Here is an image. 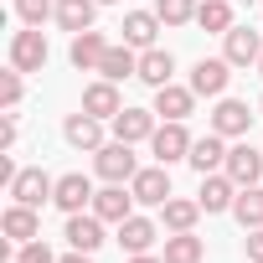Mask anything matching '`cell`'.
I'll return each mask as SVG.
<instances>
[{"label": "cell", "mask_w": 263, "mask_h": 263, "mask_svg": "<svg viewBox=\"0 0 263 263\" xmlns=\"http://www.w3.org/2000/svg\"><path fill=\"white\" fill-rule=\"evenodd\" d=\"M232 217L242 222V232L263 227V186H242V191H237V201H232Z\"/></svg>", "instance_id": "4316f807"}, {"label": "cell", "mask_w": 263, "mask_h": 263, "mask_svg": "<svg viewBox=\"0 0 263 263\" xmlns=\"http://www.w3.org/2000/svg\"><path fill=\"white\" fill-rule=\"evenodd\" d=\"M171 72H176V57H171L165 47H150V52H140V83H150V88H165V83H171Z\"/></svg>", "instance_id": "d4e9b609"}, {"label": "cell", "mask_w": 263, "mask_h": 263, "mask_svg": "<svg viewBox=\"0 0 263 263\" xmlns=\"http://www.w3.org/2000/svg\"><path fill=\"white\" fill-rule=\"evenodd\" d=\"M191 108H196V93H191V88H181V83L155 88V114H160V119H186Z\"/></svg>", "instance_id": "603a6c76"}, {"label": "cell", "mask_w": 263, "mask_h": 263, "mask_svg": "<svg viewBox=\"0 0 263 263\" xmlns=\"http://www.w3.org/2000/svg\"><path fill=\"white\" fill-rule=\"evenodd\" d=\"M222 171H227L237 186H258V181H263V150H253V145L242 140V145L227 150V165H222Z\"/></svg>", "instance_id": "5bb4252c"}, {"label": "cell", "mask_w": 263, "mask_h": 263, "mask_svg": "<svg viewBox=\"0 0 263 263\" xmlns=\"http://www.w3.org/2000/svg\"><path fill=\"white\" fill-rule=\"evenodd\" d=\"M93 171L103 176V181H114V186H129L140 176V160H135V145H124V140H108L98 155H93Z\"/></svg>", "instance_id": "6da1fadb"}, {"label": "cell", "mask_w": 263, "mask_h": 263, "mask_svg": "<svg viewBox=\"0 0 263 263\" xmlns=\"http://www.w3.org/2000/svg\"><path fill=\"white\" fill-rule=\"evenodd\" d=\"M62 140L72 145V150H88V155H98L108 140H103V119H93L88 108H78V114H67V124H62Z\"/></svg>", "instance_id": "5b68a950"}, {"label": "cell", "mask_w": 263, "mask_h": 263, "mask_svg": "<svg viewBox=\"0 0 263 263\" xmlns=\"http://www.w3.org/2000/svg\"><path fill=\"white\" fill-rule=\"evenodd\" d=\"M108 124H114V140H124V145H140V140H150L160 129L155 124V108H119Z\"/></svg>", "instance_id": "9c48e42d"}, {"label": "cell", "mask_w": 263, "mask_h": 263, "mask_svg": "<svg viewBox=\"0 0 263 263\" xmlns=\"http://www.w3.org/2000/svg\"><path fill=\"white\" fill-rule=\"evenodd\" d=\"M57 263H93V253H78V248H72V253H67V258H57Z\"/></svg>", "instance_id": "8d00e7d4"}, {"label": "cell", "mask_w": 263, "mask_h": 263, "mask_svg": "<svg viewBox=\"0 0 263 263\" xmlns=\"http://www.w3.org/2000/svg\"><path fill=\"white\" fill-rule=\"evenodd\" d=\"M0 145H6V150L16 145V114H6V124H0Z\"/></svg>", "instance_id": "e575fe53"}, {"label": "cell", "mask_w": 263, "mask_h": 263, "mask_svg": "<svg viewBox=\"0 0 263 263\" xmlns=\"http://www.w3.org/2000/svg\"><path fill=\"white\" fill-rule=\"evenodd\" d=\"M186 165H191L196 176H212V171H222V165H227V145H222V135H217V129H212V135H201V140L191 145Z\"/></svg>", "instance_id": "2e32d148"}, {"label": "cell", "mask_w": 263, "mask_h": 263, "mask_svg": "<svg viewBox=\"0 0 263 263\" xmlns=\"http://www.w3.org/2000/svg\"><path fill=\"white\" fill-rule=\"evenodd\" d=\"M129 263H165V253L155 258V253H129Z\"/></svg>", "instance_id": "d590c367"}, {"label": "cell", "mask_w": 263, "mask_h": 263, "mask_svg": "<svg viewBox=\"0 0 263 263\" xmlns=\"http://www.w3.org/2000/svg\"><path fill=\"white\" fill-rule=\"evenodd\" d=\"M93 196H98V191H93V181H88L83 171H67V176H57V196H52V201H57L67 217H72V212H83V206H93Z\"/></svg>", "instance_id": "7c38bea8"}, {"label": "cell", "mask_w": 263, "mask_h": 263, "mask_svg": "<svg viewBox=\"0 0 263 263\" xmlns=\"http://www.w3.org/2000/svg\"><path fill=\"white\" fill-rule=\"evenodd\" d=\"M242 248H248V263H263V227H253Z\"/></svg>", "instance_id": "836d02e7"}, {"label": "cell", "mask_w": 263, "mask_h": 263, "mask_svg": "<svg viewBox=\"0 0 263 263\" xmlns=\"http://www.w3.org/2000/svg\"><path fill=\"white\" fill-rule=\"evenodd\" d=\"M62 237H67L78 253H98V248H103V217H98V212H72L67 227H62Z\"/></svg>", "instance_id": "8fae6325"}, {"label": "cell", "mask_w": 263, "mask_h": 263, "mask_svg": "<svg viewBox=\"0 0 263 263\" xmlns=\"http://www.w3.org/2000/svg\"><path fill=\"white\" fill-rule=\"evenodd\" d=\"M201 253H206V242L196 232H171L165 237V263H201Z\"/></svg>", "instance_id": "f1b7e54d"}, {"label": "cell", "mask_w": 263, "mask_h": 263, "mask_svg": "<svg viewBox=\"0 0 263 263\" xmlns=\"http://www.w3.org/2000/svg\"><path fill=\"white\" fill-rule=\"evenodd\" d=\"M155 237H160V232H155V222H150V217H140V212L119 222V242H124V253H150V248H155Z\"/></svg>", "instance_id": "44dd1931"}, {"label": "cell", "mask_w": 263, "mask_h": 263, "mask_svg": "<svg viewBox=\"0 0 263 263\" xmlns=\"http://www.w3.org/2000/svg\"><path fill=\"white\" fill-rule=\"evenodd\" d=\"M47 36H42V26H26V31H16L11 36V67L16 72H42L47 67Z\"/></svg>", "instance_id": "277c9868"}, {"label": "cell", "mask_w": 263, "mask_h": 263, "mask_svg": "<svg viewBox=\"0 0 263 263\" xmlns=\"http://www.w3.org/2000/svg\"><path fill=\"white\" fill-rule=\"evenodd\" d=\"M98 6H114V0H98Z\"/></svg>", "instance_id": "74e56055"}, {"label": "cell", "mask_w": 263, "mask_h": 263, "mask_svg": "<svg viewBox=\"0 0 263 263\" xmlns=\"http://www.w3.org/2000/svg\"><path fill=\"white\" fill-rule=\"evenodd\" d=\"M129 191H135V201H140V206H165V201L176 196V191H171V171H165L160 160H155V165H145L135 181H129Z\"/></svg>", "instance_id": "8992f818"}, {"label": "cell", "mask_w": 263, "mask_h": 263, "mask_svg": "<svg viewBox=\"0 0 263 263\" xmlns=\"http://www.w3.org/2000/svg\"><path fill=\"white\" fill-rule=\"evenodd\" d=\"M160 26H165V21H160L155 11H129L119 31H124V42H129V47H140V52H150V47H155V31H160Z\"/></svg>", "instance_id": "d6986e66"}, {"label": "cell", "mask_w": 263, "mask_h": 263, "mask_svg": "<svg viewBox=\"0 0 263 263\" xmlns=\"http://www.w3.org/2000/svg\"><path fill=\"white\" fill-rule=\"evenodd\" d=\"M103 52H108L103 31H78V36H72V47H67V57H72V67H78V72H98Z\"/></svg>", "instance_id": "e0dca14e"}, {"label": "cell", "mask_w": 263, "mask_h": 263, "mask_svg": "<svg viewBox=\"0 0 263 263\" xmlns=\"http://www.w3.org/2000/svg\"><path fill=\"white\" fill-rule=\"evenodd\" d=\"M212 129H217L222 140H248V129H253L248 103H242V98H222V103L212 108Z\"/></svg>", "instance_id": "ba28073f"}, {"label": "cell", "mask_w": 263, "mask_h": 263, "mask_svg": "<svg viewBox=\"0 0 263 263\" xmlns=\"http://www.w3.org/2000/svg\"><path fill=\"white\" fill-rule=\"evenodd\" d=\"M16 16L26 26H42L47 16H57V6H52V0H16Z\"/></svg>", "instance_id": "1f68e13d"}, {"label": "cell", "mask_w": 263, "mask_h": 263, "mask_svg": "<svg viewBox=\"0 0 263 263\" xmlns=\"http://www.w3.org/2000/svg\"><path fill=\"white\" fill-rule=\"evenodd\" d=\"M196 26H201V31L227 36L237 21H232V6H227V0H201V6H196Z\"/></svg>", "instance_id": "83f0119b"}, {"label": "cell", "mask_w": 263, "mask_h": 263, "mask_svg": "<svg viewBox=\"0 0 263 263\" xmlns=\"http://www.w3.org/2000/svg\"><path fill=\"white\" fill-rule=\"evenodd\" d=\"M258 72H263V57H258Z\"/></svg>", "instance_id": "f35d334b"}, {"label": "cell", "mask_w": 263, "mask_h": 263, "mask_svg": "<svg viewBox=\"0 0 263 263\" xmlns=\"http://www.w3.org/2000/svg\"><path fill=\"white\" fill-rule=\"evenodd\" d=\"M98 72H103L108 83H124V78H140V57H135V47H129V42L108 47V52H103V62H98Z\"/></svg>", "instance_id": "7402d4cb"}, {"label": "cell", "mask_w": 263, "mask_h": 263, "mask_svg": "<svg viewBox=\"0 0 263 263\" xmlns=\"http://www.w3.org/2000/svg\"><path fill=\"white\" fill-rule=\"evenodd\" d=\"M227 67H232L227 57H201V62L191 67V93H196V98H222V93H227V78H232Z\"/></svg>", "instance_id": "52a82bcc"}, {"label": "cell", "mask_w": 263, "mask_h": 263, "mask_svg": "<svg viewBox=\"0 0 263 263\" xmlns=\"http://www.w3.org/2000/svg\"><path fill=\"white\" fill-rule=\"evenodd\" d=\"M21 78H26V72H16V67L0 72V108H6V114H16V103H21V93H26Z\"/></svg>", "instance_id": "4dcf8cb0"}, {"label": "cell", "mask_w": 263, "mask_h": 263, "mask_svg": "<svg viewBox=\"0 0 263 263\" xmlns=\"http://www.w3.org/2000/svg\"><path fill=\"white\" fill-rule=\"evenodd\" d=\"M237 181L227 176V171H212V176H201V212H232V201H237Z\"/></svg>", "instance_id": "4fadbf2b"}, {"label": "cell", "mask_w": 263, "mask_h": 263, "mask_svg": "<svg viewBox=\"0 0 263 263\" xmlns=\"http://www.w3.org/2000/svg\"><path fill=\"white\" fill-rule=\"evenodd\" d=\"M155 16L165 26H186V21H196V0H155Z\"/></svg>", "instance_id": "f546056e"}, {"label": "cell", "mask_w": 263, "mask_h": 263, "mask_svg": "<svg viewBox=\"0 0 263 263\" xmlns=\"http://www.w3.org/2000/svg\"><path fill=\"white\" fill-rule=\"evenodd\" d=\"M0 232H6L11 242H31V237H42V217H36V206L11 201V206H6V217H0Z\"/></svg>", "instance_id": "9a60e30c"}, {"label": "cell", "mask_w": 263, "mask_h": 263, "mask_svg": "<svg viewBox=\"0 0 263 263\" xmlns=\"http://www.w3.org/2000/svg\"><path fill=\"white\" fill-rule=\"evenodd\" d=\"M93 212L103 217V222H124V217H135V191H124V186H103L98 196H93Z\"/></svg>", "instance_id": "ffe728a7"}, {"label": "cell", "mask_w": 263, "mask_h": 263, "mask_svg": "<svg viewBox=\"0 0 263 263\" xmlns=\"http://www.w3.org/2000/svg\"><path fill=\"white\" fill-rule=\"evenodd\" d=\"M83 108H88L93 119H114V114L124 108V98H119V83H108V78L88 83V88H83Z\"/></svg>", "instance_id": "ac0fdd59"}, {"label": "cell", "mask_w": 263, "mask_h": 263, "mask_svg": "<svg viewBox=\"0 0 263 263\" xmlns=\"http://www.w3.org/2000/svg\"><path fill=\"white\" fill-rule=\"evenodd\" d=\"M6 263H16V258H6Z\"/></svg>", "instance_id": "ab89813d"}, {"label": "cell", "mask_w": 263, "mask_h": 263, "mask_svg": "<svg viewBox=\"0 0 263 263\" xmlns=\"http://www.w3.org/2000/svg\"><path fill=\"white\" fill-rule=\"evenodd\" d=\"M258 114H263V103H258Z\"/></svg>", "instance_id": "60d3db41"}, {"label": "cell", "mask_w": 263, "mask_h": 263, "mask_svg": "<svg viewBox=\"0 0 263 263\" xmlns=\"http://www.w3.org/2000/svg\"><path fill=\"white\" fill-rule=\"evenodd\" d=\"M191 135H186V119H165L155 135H150V150H155V160L160 165H176V160H186L191 155Z\"/></svg>", "instance_id": "3957f363"}, {"label": "cell", "mask_w": 263, "mask_h": 263, "mask_svg": "<svg viewBox=\"0 0 263 263\" xmlns=\"http://www.w3.org/2000/svg\"><path fill=\"white\" fill-rule=\"evenodd\" d=\"M222 57H227L232 67H258V57H263V36L248 31V26H232V31L222 36Z\"/></svg>", "instance_id": "30bf717a"}, {"label": "cell", "mask_w": 263, "mask_h": 263, "mask_svg": "<svg viewBox=\"0 0 263 263\" xmlns=\"http://www.w3.org/2000/svg\"><path fill=\"white\" fill-rule=\"evenodd\" d=\"M93 16H98V0H57V26L62 31H93Z\"/></svg>", "instance_id": "cb8c5ba5"}, {"label": "cell", "mask_w": 263, "mask_h": 263, "mask_svg": "<svg viewBox=\"0 0 263 263\" xmlns=\"http://www.w3.org/2000/svg\"><path fill=\"white\" fill-rule=\"evenodd\" d=\"M16 263H57V258H52V248H47L42 237H31V242H21V253H16Z\"/></svg>", "instance_id": "d6a6232c"}, {"label": "cell", "mask_w": 263, "mask_h": 263, "mask_svg": "<svg viewBox=\"0 0 263 263\" xmlns=\"http://www.w3.org/2000/svg\"><path fill=\"white\" fill-rule=\"evenodd\" d=\"M196 217H201V201H186V196H171V201L160 206V222H165L171 232H191Z\"/></svg>", "instance_id": "484cf974"}, {"label": "cell", "mask_w": 263, "mask_h": 263, "mask_svg": "<svg viewBox=\"0 0 263 263\" xmlns=\"http://www.w3.org/2000/svg\"><path fill=\"white\" fill-rule=\"evenodd\" d=\"M6 191H11V201H26V206H36V212H42V206L57 196V181H52L42 165H26V171H16V181H11Z\"/></svg>", "instance_id": "7a4b0ae2"}]
</instances>
